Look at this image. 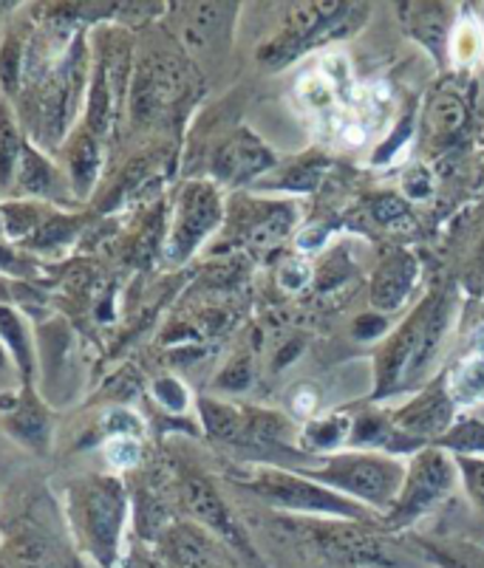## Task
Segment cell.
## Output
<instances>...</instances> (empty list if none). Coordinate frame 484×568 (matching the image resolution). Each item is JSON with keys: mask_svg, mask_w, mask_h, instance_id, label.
Wrapping results in <instances>:
<instances>
[{"mask_svg": "<svg viewBox=\"0 0 484 568\" xmlns=\"http://www.w3.org/2000/svg\"><path fill=\"white\" fill-rule=\"evenodd\" d=\"M456 467H460L467 495L484 509V456H460Z\"/></svg>", "mask_w": 484, "mask_h": 568, "instance_id": "d6a6232c", "label": "cell"}, {"mask_svg": "<svg viewBox=\"0 0 484 568\" xmlns=\"http://www.w3.org/2000/svg\"><path fill=\"white\" fill-rule=\"evenodd\" d=\"M0 418H3V430L20 447L38 453V456H46L51 450L54 427H51L49 402L40 396L38 387L20 385V390L14 394L0 396Z\"/></svg>", "mask_w": 484, "mask_h": 568, "instance_id": "30bf717a", "label": "cell"}, {"mask_svg": "<svg viewBox=\"0 0 484 568\" xmlns=\"http://www.w3.org/2000/svg\"><path fill=\"white\" fill-rule=\"evenodd\" d=\"M233 12L235 7H226V3H199V7H190L184 40L193 49H208V45L215 43V38H224Z\"/></svg>", "mask_w": 484, "mask_h": 568, "instance_id": "603a6c76", "label": "cell"}, {"mask_svg": "<svg viewBox=\"0 0 484 568\" xmlns=\"http://www.w3.org/2000/svg\"><path fill=\"white\" fill-rule=\"evenodd\" d=\"M447 394L456 407H473L484 402V354H471L453 365L445 376Z\"/></svg>", "mask_w": 484, "mask_h": 568, "instance_id": "cb8c5ba5", "label": "cell"}, {"mask_svg": "<svg viewBox=\"0 0 484 568\" xmlns=\"http://www.w3.org/2000/svg\"><path fill=\"white\" fill-rule=\"evenodd\" d=\"M365 7L357 3H298L283 20L281 32L261 49V63L270 69L290 65L303 51L349 34L360 23Z\"/></svg>", "mask_w": 484, "mask_h": 568, "instance_id": "7a4b0ae2", "label": "cell"}, {"mask_svg": "<svg viewBox=\"0 0 484 568\" xmlns=\"http://www.w3.org/2000/svg\"><path fill=\"white\" fill-rule=\"evenodd\" d=\"M29 40L32 34L9 29L0 38V97L9 102H18L26 82V69H29Z\"/></svg>", "mask_w": 484, "mask_h": 568, "instance_id": "7402d4cb", "label": "cell"}, {"mask_svg": "<svg viewBox=\"0 0 484 568\" xmlns=\"http://www.w3.org/2000/svg\"><path fill=\"white\" fill-rule=\"evenodd\" d=\"M190 69L170 54H159L139 65L131 82V108L137 119H157L188 97Z\"/></svg>", "mask_w": 484, "mask_h": 568, "instance_id": "9c48e42d", "label": "cell"}, {"mask_svg": "<svg viewBox=\"0 0 484 568\" xmlns=\"http://www.w3.org/2000/svg\"><path fill=\"white\" fill-rule=\"evenodd\" d=\"M60 151H63L60 168H63L65 179H69L71 193H74L77 201H85L94 193L102 175V139L82 125L80 131H74L65 139Z\"/></svg>", "mask_w": 484, "mask_h": 568, "instance_id": "2e32d148", "label": "cell"}, {"mask_svg": "<svg viewBox=\"0 0 484 568\" xmlns=\"http://www.w3.org/2000/svg\"><path fill=\"white\" fill-rule=\"evenodd\" d=\"M7 199L43 201V204L60 206V210H63V204L77 201L60 162H54L51 153L38 148L32 139L26 142L23 156H20L18 170H14L12 190H9Z\"/></svg>", "mask_w": 484, "mask_h": 568, "instance_id": "8fae6325", "label": "cell"}, {"mask_svg": "<svg viewBox=\"0 0 484 568\" xmlns=\"http://www.w3.org/2000/svg\"><path fill=\"white\" fill-rule=\"evenodd\" d=\"M221 199L213 184L190 182L177 201V213L164 241V255L170 263H182L199 250L204 237L219 226Z\"/></svg>", "mask_w": 484, "mask_h": 568, "instance_id": "ba28073f", "label": "cell"}, {"mask_svg": "<svg viewBox=\"0 0 484 568\" xmlns=\"http://www.w3.org/2000/svg\"><path fill=\"white\" fill-rule=\"evenodd\" d=\"M0 343L12 359L20 385L34 387L38 382V332L12 303H0Z\"/></svg>", "mask_w": 484, "mask_h": 568, "instance_id": "e0dca14e", "label": "cell"}, {"mask_svg": "<svg viewBox=\"0 0 484 568\" xmlns=\"http://www.w3.org/2000/svg\"><path fill=\"white\" fill-rule=\"evenodd\" d=\"M275 164L272 151L255 133L239 131L213 156V175L226 184H244Z\"/></svg>", "mask_w": 484, "mask_h": 568, "instance_id": "5bb4252c", "label": "cell"}, {"mask_svg": "<svg viewBox=\"0 0 484 568\" xmlns=\"http://www.w3.org/2000/svg\"><path fill=\"white\" fill-rule=\"evenodd\" d=\"M309 263H286V266L281 268V275H278V281H281L283 288H290V292H295V288H303L309 283Z\"/></svg>", "mask_w": 484, "mask_h": 568, "instance_id": "74e56055", "label": "cell"}, {"mask_svg": "<svg viewBox=\"0 0 484 568\" xmlns=\"http://www.w3.org/2000/svg\"><path fill=\"white\" fill-rule=\"evenodd\" d=\"M128 45L117 34H100L91 45V82L85 102V128L105 139L120 116L122 97L128 91Z\"/></svg>", "mask_w": 484, "mask_h": 568, "instance_id": "5b68a950", "label": "cell"}, {"mask_svg": "<svg viewBox=\"0 0 484 568\" xmlns=\"http://www.w3.org/2000/svg\"><path fill=\"white\" fill-rule=\"evenodd\" d=\"M125 568H164V562L159 555H148V551L142 549H133L131 555L125 557Z\"/></svg>", "mask_w": 484, "mask_h": 568, "instance_id": "f35d334b", "label": "cell"}, {"mask_svg": "<svg viewBox=\"0 0 484 568\" xmlns=\"http://www.w3.org/2000/svg\"><path fill=\"white\" fill-rule=\"evenodd\" d=\"M453 481H456V464L447 458V453L440 447L422 450L411 462L400 498L389 509V526L400 529V526L414 524L416 518H422L431 506H436L451 493Z\"/></svg>", "mask_w": 484, "mask_h": 568, "instance_id": "52a82bcc", "label": "cell"}, {"mask_svg": "<svg viewBox=\"0 0 484 568\" xmlns=\"http://www.w3.org/2000/svg\"><path fill=\"white\" fill-rule=\"evenodd\" d=\"M142 458L137 436H111L105 442V462L113 469H133Z\"/></svg>", "mask_w": 484, "mask_h": 568, "instance_id": "1f68e13d", "label": "cell"}, {"mask_svg": "<svg viewBox=\"0 0 484 568\" xmlns=\"http://www.w3.org/2000/svg\"><path fill=\"white\" fill-rule=\"evenodd\" d=\"M478 272H482V275H484V252H482V261H478Z\"/></svg>", "mask_w": 484, "mask_h": 568, "instance_id": "b9f144b4", "label": "cell"}, {"mask_svg": "<svg viewBox=\"0 0 484 568\" xmlns=\"http://www.w3.org/2000/svg\"><path fill=\"white\" fill-rule=\"evenodd\" d=\"M0 303H9V292H7V288H0Z\"/></svg>", "mask_w": 484, "mask_h": 568, "instance_id": "60d3db41", "label": "cell"}, {"mask_svg": "<svg viewBox=\"0 0 484 568\" xmlns=\"http://www.w3.org/2000/svg\"><path fill=\"white\" fill-rule=\"evenodd\" d=\"M60 206L43 204L32 199H0V213H3V241L12 246H23L40 226L49 221V215Z\"/></svg>", "mask_w": 484, "mask_h": 568, "instance_id": "ffe728a7", "label": "cell"}, {"mask_svg": "<svg viewBox=\"0 0 484 568\" xmlns=\"http://www.w3.org/2000/svg\"><path fill=\"white\" fill-rule=\"evenodd\" d=\"M434 447L460 453V456H484V422H476V418L456 422L440 442H434Z\"/></svg>", "mask_w": 484, "mask_h": 568, "instance_id": "83f0119b", "label": "cell"}, {"mask_svg": "<svg viewBox=\"0 0 484 568\" xmlns=\"http://www.w3.org/2000/svg\"><path fill=\"white\" fill-rule=\"evenodd\" d=\"M102 425H105L108 438L111 436H137V433L142 430V422H139L131 410H125V407H113Z\"/></svg>", "mask_w": 484, "mask_h": 568, "instance_id": "e575fe53", "label": "cell"}, {"mask_svg": "<svg viewBox=\"0 0 484 568\" xmlns=\"http://www.w3.org/2000/svg\"><path fill=\"white\" fill-rule=\"evenodd\" d=\"M416 275H420V263L409 252H394L380 263L372 281V306L380 312H396L409 301L411 288H414Z\"/></svg>", "mask_w": 484, "mask_h": 568, "instance_id": "ac0fdd59", "label": "cell"}, {"mask_svg": "<svg viewBox=\"0 0 484 568\" xmlns=\"http://www.w3.org/2000/svg\"><path fill=\"white\" fill-rule=\"evenodd\" d=\"M182 498L184 506H188V513L195 518V524L213 531L215 537H221L230 549L252 557V546L244 531H241L239 520L233 518V513L226 509L221 495L204 478H188L182 487Z\"/></svg>", "mask_w": 484, "mask_h": 568, "instance_id": "4fadbf2b", "label": "cell"}, {"mask_svg": "<svg viewBox=\"0 0 484 568\" xmlns=\"http://www.w3.org/2000/svg\"><path fill=\"white\" fill-rule=\"evenodd\" d=\"M281 529L290 537L309 544L326 560L349 568H400V557L372 531L354 524H332V520H281Z\"/></svg>", "mask_w": 484, "mask_h": 568, "instance_id": "277c9868", "label": "cell"}, {"mask_svg": "<svg viewBox=\"0 0 484 568\" xmlns=\"http://www.w3.org/2000/svg\"><path fill=\"white\" fill-rule=\"evenodd\" d=\"M80 232H82L80 215H71L65 213V210H54V213L49 215V221H46V224L40 226V230L34 232V235L29 237L20 250H23L26 255H32L34 261H38V257H57V255H63L69 246L77 244Z\"/></svg>", "mask_w": 484, "mask_h": 568, "instance_id": "d6986e66", "label": "cell"}, {"mask_svg": "<svg viewBox=\"0 0 484 568\" xmlns=\"http://www.w3.org/2000/svg\"><path fill=\"white\" fill-rule=\"evenodd\" d=\"M65 520L80 555L100 568L122 557L128 524V493L117 475H85L65 487Z\"/></svg>", "mask_w": 484, "mask_h": 568, "instance_id": "6da1fadb", "label": "cell"}, {"mask_svg": "<svg viewBox=\"0 0 484 568\" xmlns=\"http://www.w3.org/2000/svg\"><path fill=\"white\" fill-rule=\"evenodd\" d=\"M309 478L349 498L363 500L374 509H391L403 489L405 469L394 458L346 453V456L329 458L323 469H309Z\"/></svg>", "mask_w": 484, "mask_h": 568, "instance_id": "3957f363", "label": "cell"}, {"mask_svg": "<svg viewBox=\"0 0 484 568\" xmlns=\"http://www.w3.org/2000/svg\"><path fill=\"white\" fill-rule=\"evenodd\" d=\"M465 119V102L451 91H440L431 97L428 108H425V131L434 139H451L462 131Z\"/></svg>", "mask_w": 484, "mask_h": 568, "instance_id": "484cf974", "label": "cell"}, {"mask_svg": "<svg viewBox=\"0 0 484 568\" xmlns=\"http://www.w3.org/2000/svg\"><path fill=\"white\" fill-rule=\"evenodd\" d=\"M38 275V261L0 237V281H32Z\"/></svg>", "mask_w": 484, "mask_h": 568, "instance_id": "4dcf8cb0", "label": "cell"}, {"mask_svg": "<svg viewBox=\"0 0 484 568\" xmlns=\"http://www.w3.org/2000/svg\"><path fill=\"white\" fill-rule=\"evenodd\" d=\"M252 493L264 498L266 504L278 506V509H286V513L337 515V518L346 520H360L365 515L363 504H357V500L332 493L323 484L312 481L309 475H290L281 473V469L261 473L252 481Z\"/></svg>", "mask_w": 484, "mask_h": 568, "instance_id": "8992f818", "label": "cell"}, {"mask_svg": "<svg viewBox=\"0 0 484 568\" xmlns=\"http://www.w3.org/2000/svg\"><path fill=\"white\" fill-rule=\"evenodd\" d=\"M372 213L380 224H394V221L409 215V206H405V201L400 195H383V199L374 201Z\"/></svg>", "mask_w": 484, "mask_h": 568, "instance_id": "d590c367", "label": "cell"}, {"mask_svg": "<svg viewBox=\"0 0 484 568\" xmlns=\"http://www.w3.org/2000/svg\"><path fill=\"white\" fill-rule=\"evenodd\" d=\"M346 436L349 422L340 416H326L321 418V422H309L301 433L306 450H332V447L346 442Z\"/></svg>", "mask_w": 484, "mask_h": 568, "instance_id": "f1b7e54d", "label": "cell"}, {"mask_svg": "<svg viewBox=\"0 0 484 568\" xmlns=\"http://www.w3.org/2000/svg\"><path fill=\"white\" fill-rule=\"evenodd\" d=\"M292 219H295V213H292V206H286V204L272 206L270 215H264V219H261L259 224L252 226V232H250L252 244L272 246V244H278V241H283V235L290 232Z\"/></svg>", "mask_w": 484, "mask_h": 568, "instance_id": "f546056e", "label": "cell"}, {"mask_svg": "<svg viewBox=\"0 0 484 568\" xmlns=\"http://www.w3.org/2000/svg\"><path fill=\"white\" fill-rule=\"evenodd\" d=\"M0 237H3V213H0Z\"/></svg>", "mask_w": 484, "mask_h": 568, "instance_id": "7bdbcfd3", "label": "cell"}, {"mask_svg": "<svg viewBox=\"0 0 484 568\" xmlns=\"http://www.w3.org/2000/svg\"><path fill=\"white\" fill-rule=\"evenodd\" d=\"M403 12H409L405 23H409L411 34L420 40L422 45H428L431 51H442L447 43V12L442 3H405Z\"/></svg>", "mask_w": 484, "mask_h": 568, "instance_id": "d4e9b609", "label": "cell"}, {"mask_svg": "<svg viewBox=\"0 0 484 568\" xmlns=\"http://www.w3.org/2000/svg\"><path fill=\"white\" fill-rule=\"evenodd\" d=\"M3 371H14V365H12V359H9V354H7V348H3V343H0V374H3Z\"/></svg>", "mask_w": 484, "mask_h": 568, "instance_id": "ab89813d", "label": "cell"}, {"mask_svg": "<svg viewBox=\"0 0 484 568\" xmlns=\"http://www.w3.org/2000/svg\"><path fill=\"white\" fill-rule=\"evenodd\" d=\"M153 396H157V399L173 413L184 410V405H188V390L182 387V382L170 379V376L157 379V385H153Z\"/></svg>", "mask_w": 484, "mask_h": 568, "instance_id": "836d02e7", "label": "cell"}, {"mask_svg": "<svg viewBox=\"0 0 484 568\" xmlns=\"http://www.w3.org/2000/svg\"><path fill=\"white\" fill-rule=\"evenodd\" d=\"M385 317L383 314H374V312H369V314H360L357 320H354V337L357 339H374V337H380V334L385 332Z\"/></svg>", "mask_w": 484, "mask_h": 568, "instance_id": "8d00e7d4", "label": "cell"}, {"mask_svg": "<svg viewBox=\"0 0 484 568\" xmlns=\"http://www.w3.org/2000/svg\"><path fill=\"white\" fill-rule=\"evenodd\" d=\"M453 413H456V405H453L451 394H447V382L442 376V382L431 385L428 390H422L411 405L396 413L394 425L396 430L420 444L440 442L453 427Z\"/></svg>", "mask_w": 484, "mask_h": 568, "instance_id": "7c38bea8", "label": "cell"}, {"mask_svg": "<svg viewBox=\"0 0 484 568\" xmlns=\"http://www.w3.org/2000/svg\"><path fill=\"white\" fill-rule=\"evenodd\" d=\"M199 413H202V422L210 436L239 444L246 425V410H239L233 405H221V402L213 399H199Z\"/></svg>", "mask_w": 484, "mask_h": 568, "instance_id": "4316f807", "label": "cell"}, {"mask_svg": "<svg viewBox=\"0 0 484 568\" xmlns=\"http://www.w3.org/2000/svg\"><path fill=\"white\" fill-rule=\"evenodd\" d=\"M7 568H77L74 557L51 531L20 526L3 544Z\"/></svg>", "mask_w": 484, "mask_h": 568, "instance_id": "9a60e30c", "label": "cell"}, {"mask_svg": "<svg viewBox=\"0 0 484 568\" xmlns=\"http://www.w3.org/2000/svg\"><path fill=\"white\" fill-rule=\"evenodd\" d=\"M26 142H29V136H26V128L18 116V108L7 97H0V199H7L9 190H12L14 170L23 156Z\"/></svg>", "mask_w": 484, "mask_h": 568, "instance_id": "44dd1931", "label": "cell"}]
</instances>
